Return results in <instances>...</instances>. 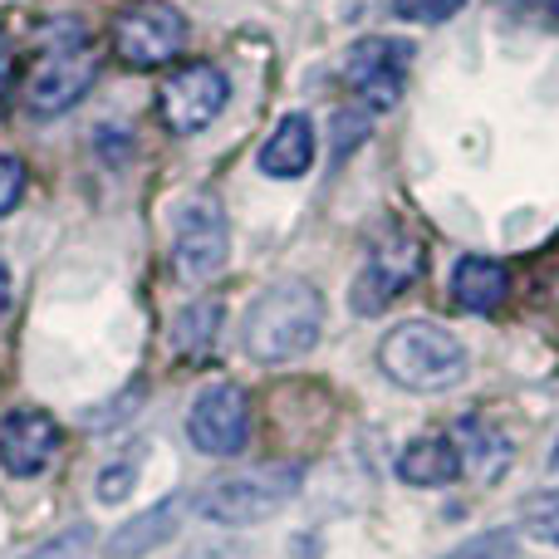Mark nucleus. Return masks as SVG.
<instances>
[{
  "label": "nucleus",
  "instance_id": "nucleus-1",
  "mask_svg": "<svg viewBox=\"0 0 559 559\" xmlns=\"http://www.w3.org/2000/svg\"><path fill=\"white\" fill-rule=\"evenodd\" d=\"M319 329H324V299H319V289L309 280H275L246 309L241 338L255 364H285V358L314 348Z\"/></svg>",
  "mask_w": 559,
  "mask_h": 559
},
{
  "label": "nucleus",
  "instance_id": "nucleus-2",
  "mask_svg": "<svg viewBox=\"0 0 559 559\" xmlns=\"http://www.w3.org/2000/svg\"><path fill=\"white\" fill-rule=\"evenodd\" d=\"M378 368L407 393H442V388H456L466 378V348L442 324L407 319L383 338Z\"/></svg>",
  "mask_w": 559,
  "mask_h": 559
},
{
  "label": "nucleus",
  "instance_id": "nucleus-3",
  "mask_svg": "<svg viewBox=\"0 0 559 559\" xmlns=\"http://www.w3.org/2000/svg\"><path fill=\"white\" fill-rule=\"evenodd\" d=\"M94 79H98V55L88 45V35L79 29V20H55L45 55L35 59V69L25 79L29 114L39 118L64 114V108H74L94 88Z\"/></svg>",
  "mask_w": 559,
  "mask_h": 559
},
{
  "label": "nucleus",
  "instance_id": "nucleus-4",
  "mask_svg": "<svg viewBox=\"0 0 559 559\" xmlns=\"http://www.w3.org/2000/svg\"><path fill=\"white\" fill-rule=\"evenodd\" d=\"M295 491H299V466L295 462L261 466V472L216 476V481H206L202 496H197V515L212 521V525H255V521H271Z\"/></svg>",
  "mask_w": 559,
  "mask_h": 559
},
{
  "label": "nucleus",
  "instance_id": "nucleus-5",
  "mask_svg": "<svg viewBox=\"0 0 559 559\" xmlns=\"http://www.w3.org/2000/svg\"><path fill=\"white\" fill-rule=\"evenodd\" d=\"M413 39H397V35H368V39H354L344 49V84L358 94V104L368 114H388V108L403 98V84H407V64H413Z\"/></svg>",
  "mask_w": 559,
  "mask_h": 559
},
{
  "label": "nucleus",
  "instance_id": "nucleus-6",
  "mask_svg": "<svg viewBox=\"0 0 559 559\" xmlns=\"http://www.w3.org/2000/svg\"><path fill=\"white\" fill-rule=\"evenodd\" d=\"M187 45V20L167 0H138L114 20V55L128 69L173 64Z\"/></svg>",
  "mask_w": 559,
  "mask_h": 559
},
{
  "label": "nucleus",
  "instance_id": "nucleus-7",
  "mask_svg": "<svg viewBox=\"0 0 559 559\" xmlns=\"http://www.w3.org/2000/svg\"><path fill=\"white\" fill-rule=\"evenodd\" d=\"M231 255V231H226V212L212 197H192L177 212V236H173V265L187 285H206L226 271Z\"/></svg>",
  "mask_w": 559,
  "mask_h": 559
},
{
  "label": "nucleus",
  "instance_id": "nucleus-8",
  "mask_svg": "<svg viewBox=\"0 0 559 559\" xmlns=\"http://www.w3.org/2000/svg\"><path fill=\"white\" fill-rule=\"evenodd\" d=\"M427 271V246L407 231H393L373 255L364 261V271L354 275V314H383L407 285H417Z\"/></svg>",
  "mask_w": 559,
  "mask_h": 559
},
{
  "label": "nucleus",
  "instance_id": "nucleus-9",
  "mask_svg": "<svg viewBox=\"0 0 559 559\" xmlns=\"http://www.w3.org/2000/svg\"><path fill=\"white\" fill-rule=\"evenodd\" d=\"M231 98V79L222 74L216 64H182L163 79L157 88V114L173 133H202L206 123H216Z\"/></svg>",
  "mask_w": 559,
  "mask_h": 559
},
{
  "label": "nucleus",
  "instance_id": "nucleus-10",
  "mask_svg": "<svg viewBox=\"0 0 559 559\" xmlns=\"http://www.w3.org/2000/svg\"><path fill=\"white\" fill-rule=\"evenodd\" d=\"M187 437L197 452L206 456H236L251 437V403L236 383H212L197 393L192 417H187Z\"/></svg>",
  "mask_w": 559,
  "mask_h": 559
},
{
  "label": "nucleus",
  "instance_id": "nucleus-11",
  "mask_svg": "<svg viewBox=\"0 0 559 559\" xmlns=\"http://www.w3.org/2000/svg\"><path fill=\"white\" fill-rule=\"evenodd\" d=\"M59 442H64V432H59L55 417L39 413V407H15L0 423V466L10 476H20V481H29V476L55 466Z\"/></svg>",
  "mask_w": 559,
  "mask_h": 559
},
{
  "label": "nucleus",
  "instance_id": "nucleus-12",
  "mask_svg": "<svg viewBox=\"0 0 559 559\" xmlns=\"http://www.w3.org/2000/svg\"><path fill=\"white\" fill-rule=\"evenodd\" d=\"M261 173L265 177H305L309 167H314V123H309L305 114H285L275 123V133L261 143Z\"/></svg>",
  "mask_w": 559,
  "mask_h": 559
},
{
  "label": "nucleus",
  "instance_id": "nucleus-13",
  "mask_svg": "<svg viewBox=\"0 0 559 559\" xmlns=\"http://www.w3.org/2000/svg\"><path fill=\"white\" fill-rule=\"evenodd\" d=\"M511 295V271L491 255H462L452 271V299L472 314H496Z\"/></svg>",
  "mask_w": 559,
  "mask_h": 559
},
{
  "label": "nucleus",
  "instance_id": "nucleus-14",
  "mask_svg": "<svg viewBox=\"0 0 559 559\" xmlns=\"http://www.w3.org/2000/svg\"><path fill=\"white\" fill-rule=\"evenodd\" d=\"M456 452H462V472L481 476V481H496V476L511 466V442H506V432H496L486 417H462L452 432Z\"/></svg>",
  "mask_w": 559,
  "mask_h": 559
},
{
  "label": "nucleus",
  "instance_id": "nucleus-15",
  "mask_svg": "<svg viewBox=\"0 0 559 559\" xmlns=\"http://www.w3.org/2000/svg\"><path fill=\"white\" fill-rule=\"evenodd\" d=\"M397 476L407 486H452L462 476V452L452 437H417L397 456Z\"/></svg>",
  "mask_w": 559,
  "mask_h": 559
},
{
  "label": "nucleus",
  "instance_id": "nucleus-16",
  "mask_svg": "<svg viewBox=\"0 0 559 559\" xmlns=\"http://www.w3.org/2000/svg\"><path fill=\"white\" fill-rule=\"evenodd\" d=\"M216 338H222V305H216V299H192V305L173 319V348L182 358L212 354Z\"/></svg>",
  "mask_w": 559,
  "mask_h": 559
},
{
  "label": "nucleus",
  "instance_id": "nucleus-17",
  "mask_svg": "<svg viewBox=\"0 0 559 559\" xmlns=\"http://www.w3.org/2000/svg\"><path fill=\"white\" fill-rule=\"evenodd\" d=\"M177 511H182V501L177 496H167L163 506H153L147 515H138V521H128L123 531L108 540V550H114V559H133V555H143V550H153V545H163L167 535H173V521H177Z\"/></svg>",
  "mask_w": 559,
  "mask_h": 559
},
{
  "label": "nucleus",
  "instance_id": "nucleus-18",
  "mask_svg": "<svg viewBox=\"0 0 559 559\" xmlns=\"http://www.w3.org/2000/svg\"><path fill=\"white\" fill-rule=\"evenodd\" d=\"M521 525H525V535H531V540H540V545H550V550H559V491L535 496V501L525 506Z\"/></svg>",
  "mask_w": 559,
  "mask_h": 559
},
{
  "label": "nucleus",
  "instance_id": "nucleus-19",
  "mask_svg": "<svg viewBox=\"0 0 559 559\" xmlns=\"http://www.w3.org/2000/svg\"><path fill=\"white\" fill-rule=\"evenodd\" d=\"M462 5L466 0H393V10L403 20H413V25H442V20H452Z\"/></svg>",
  "mask_w": 559,
  "mask_h": 559
},
{
  "label": "nucleus",
  "instance_id": "nucleus-20",
  "mask_svg": "<svg viewBox=\"0 0 559 559\" xmlns=\"http://www.w3.org/2000/svg\"><path fill=\"white\" fill-rule=\"evenodd\" d=\"M133 481H138V462H133V456L104 466V472H98V501H123V496L133 491Z\"/></svg>",
  "mask_w": 559,
  "mask_h": 559
},
{
  "label": "nucleus",
  "instance_id": "nucleus-21",
  "mask_svg": "<svg viewBox=\"0 0 559 559\" xmlns=\"http://www.w3.org/2000/svg\"><path fill=\"white\" fill-rule=\"evenodd\" d=\"M25 197V163L10 153H0V216H10Z\"/></svg>",
  "mask_w": 559,
  "mask_h": 559
},
{
  "label": "nucleus",
  "instance_id": "nucleus-22",
  "mask_svg": "<svg viewBox=\"0 0 559 559\" xmlns=\"http://www.w3.org/2000/svg\"><path fill=\"white\" fill-rule=\"evenodd\" d=\"M511 555H515V540H506V531H501V540H496V535H486V540L466 545L456 559H511Z\"/></svg>",
  "mask_w": 559,
  "mask_h": 559
},
{
  "label": "nucleus",
  "instance_id": "nucleus-23",
  "mask_svg": "<svg viewBox=\"0 0 559 559\" xmlns=\"http://www.w3.org/2000/svg\"><path fill=\"white\" fill-rule=\"evenodd\" d=\"M10 79H15V49H10V39L0 35V104H5Z\"/></svg>",
  "mask_w": 559,
  "mask_h": 559
},
{
  "label": "nucleus",
  "instance_id": "nucleus-24",
  "mask_svg": "<svg viewBox=\"0 0 559 559\" xmlns=\"http://www.w3.org/2000/svg\"><path fill=\"white\" fill-rule=\"evenodd\" d=\"M5 305H10V271H5V261H0V314H5Z\"/></svg>",
  "mask_w": 559,
  "mask_h": 559
},
{
  "label": "nucleus",
  "instance_id": "nucleus-25",
  "mask_svg": "<svg viewBox=\"0 0 559 559\" xmlns=\"http://www.w3.org/2000/svg\"><path fill=\"white\" fill-rule=\"evenodd\" d=\"M550 466H555V472H559V442H555V452H550Z\"/></svg>",
  "mask_w": 559,
  "mask_h": 559
},
{
  "label": "nucleus",
  "instance_id": "nucleus-26",
  "mask_svg": "<svg viewBox=\"0 0 559 559\" xmlns=\"http://www.w3.org/2000/svg\"><path fill=\"white\" fill-rule=\"evenodd\" d=\"M545 5H550V10H555V15H559V0H545Z\"/></svg>",
  "mask_w": 559,
  "mask_h": 559
}]
</instances>
